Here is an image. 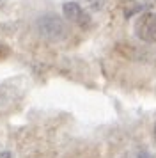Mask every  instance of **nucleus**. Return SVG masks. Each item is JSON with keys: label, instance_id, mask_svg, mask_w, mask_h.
Masks as SVG:
<instances>
[{"label": "nucleus", "instance_id": "obj_3", "mask_svg": "<svg viewBox=\"0 0 156 158\" xmlns=\"http://www.w3.org/2000/svg\"><path fill=\"white\" fill-rule=\"evenodd\" d=\"M62 11H64V16L71 23H75L78 27H84V29H89L91 27V16L80 7L76 2H66L62 6Z\"/></svg>", "mask_w": 156, "mask_h": 158}, {"label": "nucleus", "instance_id": "obj_1", "mask_svg": "<svg viewBox=\"0 0 156 158\" xmlns=\"http://www.w3.org/2000/svg\"><path fill=\"white\" fill-rule=\"evenodd\" d=\"M135 32L140 41L144 43H156V15L154 13H144L135 23Z\"/></svg>", "mask_w": 156, "mask_h": 158}, {"label": "nucleus", "instance_id": "obj_2", "mask_svg": "<svg viewBox=\"0 0 156 158\" xmlns=\"http://www.w3.org/2000/svg\"><path fill=\"white\" fill-rule=\"evenodd\" d=\"M39 30L44 37H48L51 41L62 39L66 36V25H64L57 16H46L39 22Z\"/></svg>", "mask_w": 156, "mask_h": 158}, {"label": "nucleus", "instance_id": "obj_6", "mask_svg": "<svg viewBox=\"0 0 156 158\" xmlns=\"http://www.w3.org/2000/svg\"><path fill=\"white\" fill-rule=\"evenodd\" d=\"M0 158H13L11 151H0Z\"/></svg>", "mask_w": 156, "mask_h": 158}, {"label": "nucleus", "instance_id": "obj_7", "mask_svg": "<svg viewBox=\"0 0 156 158\" xmlns=\"http://www.w3.org/2000/svg\"><path fill=\"white\" fill-rule=\"evenodd\" d=\"M154 139H156V124H154Z\"/></svg>", "mask_w": 156, "mask_h": 158}, {"label": "nucleus", "instance_id": "obj_4", "mask_svg": "<svg viewBox=\"0 0 156 158\" xmlns=\"http://www.w3.org/2000/svg\"><path fill=\"white\" fill-rule=\"evenodd\" d=\"M9 55V48L7 46H4V44H0V59H4Z\"/></svg>", "mask_w": 156, "mask_h": 158}, {"label": "nucleus", "instance_id": "obj_5", "mask_svg": "<svg viewBox=\"0 0 156 158\" xmlns=\"http://www.w3.org/2000/svg\"><path fill=\"white\" fill-rule=\"evenodd\" d=\"M138 158H154L151 153H147V151H142V153H138Z\"/></svg>", "mask_w": 156, "mask_h": 158}]
</instances>
